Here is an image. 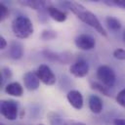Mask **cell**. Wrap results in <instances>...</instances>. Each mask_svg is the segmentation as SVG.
Returning a JSON list of instances; mask_svg holds the SVG:
<instances>
[{"label":"cell","instance_id":"obj_3","mask_svg":"<svg viewBox=\"0 0 125 125\" xmlns=\"http://www.w3.org/2000/svg\"><path fill=\"white\" fill-rule=\"evenodd\" d=\"M97 77L101 83H103L107 88L114 86L116 81V76L111 67L108 65H100L97 69Z\"/></svg>","mask_w":125,"mask_h":125},{"label":"cell","instance_id":"obj_20","mask_svg":"<svg viewBox=\"0 0 125 125\" xmlns=\"http://www.w3.org/2000/svg\"><path fill=\"white\" fill-rule=\"evenodd\" d=\"M10 11L9 9L2 3H0V21H4L9 17Z\"/></svg>","mask_w":125,"mask_h":125},{"label":"cell","instance_id":"obj_16","mask_svg":"<svg viewBox=\"0 0 125 125\" xmlns=\"http://www.w3.org/2000/svg\"><path fill=\"white\" fill-rule=\"evenodd\" d=\"M22 5L24 6H27L33 10H40L42 8H44V6L46 5V2L45 1H39V0H34V1H31V0H27V1H23V2H21Z\"/></svg>","mask_w":125,"mask_h":125},{"label":"cell","instance_id":"obj_15","mask_svg":"<svg viewBox=\"0 0 125 125\" xmlns=\"http://www.w3.org/2000/svg\"><path fill=\"white\" fill-rule=\"evenodd\" d=\"M105 21H106V24L108 26V28L110 30H113V31H117L121 28V22L118 19L114 18V17H107L105 19Z\"/></svg>","mask_w":125,"mask_h":125},{"label":"cell","instance_id":"obj_14","mask_svg":"<svg viewBox=\"0 0 125 125\" xmlns=\"http://www.w3.org/2000/svg\"><path fill=\"white\" fill-rule=\"evenodd\" d=\"M5 92L8 95H11L14 97H21L23 93V89H22V86L19 82H12L6 85Z\"/></svg>","mask_w":125,"mask_h":125},{"label":"cell","instance_id":"obj_8","mask_svg":"<svg viewBox=\"0 0 125 125\" xmlns=\"http://www.w3.org/2000/svg\"><path fill=\"white\" fill-rule=\"evenodd\" d=\"M23 84L24 87L29 91H35L39 88L40 79L36 71H27L23 75Z\"/></svg>","mask_w":125,"mask_h":125},{"label":"cell","instance_id":"obj_17","mask_svg":"<svg viewBox=\"0 0 125 125\" xmlns=\"http://www.w3.org/2000/svg\"><path fill=\"white\" fill-rule=\"evenodd\" d=\"M91 87L95 90H97L98 92H100L101 94L104 95V96H109V92H108V88L106 86H104L103 83H99V82H91Z\"/></svg>","mask_w":125,"mask_h":125},{"label":"cell","instance_id":"obj_23","mask_svg":"<svg viewBox=\"0 0 125 125\" xmlns=\"http://www.w3.org/2000/svg\"><path fill=\"white\" fill-rule=\"evenodd\" d=\"M113 56L115 59L125 61V50L124 49H116L113 52Z\"/></svg>","mask_w":125,"mask_h":125},{"label":"cell","instance_id":"obj_1","mask_svg":"<svg viewBox=\"0 0 125 125\" xmlns=\"http://www.w3.org/2000/svg\"><path fill=\"white\" fill-rule=\"evenodd\" d=\"M64 4L67 6V8L73 14H75L77 16V18L79 20H81L83 22H85L89 26L93 27L94 29H96L103 36H107L105 29L104 28L103 24L101 23V21H99V19L96 17L95 14L86 10L85 7H83L81 4H78L76 2H65Z\"/></svg>","mask_w":125,"mask_h":125},{"label":"cell","instance_id":"obj_24","mask_svg":"<svg viewBox=\"0 0 125 125\" xmlns=\"http://www.w3.org/2000/svg\"><path fill=\"white\" fill-rule=\"evenodd\" d=\"M62 125H86L83 122L75 121V120H65L62 122Z\"/></svg>","mask_w":125,"mask_h":125},{"label":"cell","instance_id":"obj_29","mask_svg":"<svg viewBox=\"0 0 125 125\" xmlns=\"http://www.w3.org/2000/svg\"><path fill=\"white\" fill-rule=\"evenodd\" d=\"M38 125H44V124H38Z\"/></svg>","mask_w":125,"mask_h":125},{"label":"cell","instance_id":"obj_18","mask_svg":"<svg viewBox=\"0 0 125 125\" xmlns=\"http://www.w3.org/2000/svg\"><path fill=\"white\" fill-rule=\"evenodd\" d=\"M0 77H1V81H0V84L1 86L4 84V81L11 78L12 77V71L10 68L8 67H2L1 68V73H0Z\"/></svg>","mask_w":125,"mask_h":125},{"label":"cell","instance_id":"obj_19","mask_svg":"<svg viewBox=\"0 0 125 125\" xmlns=\"http://www.w3.org/2000/svg\"><path fill=\"white\" fill-rule=\"evenodd\" d=\"M56 36H57V33L54 30L45 29L41 33V39H43V40H52V39L56 38Z\"/></svg>","mask_w":125,"mask_h":125},{"label":"cell","instance_id":"obj_21","mask_svg":"<svg viewBox=\"0 0 125 125\" xmlns=\"http://www.w3.org/2000/svg\"><path fill=\"white\" fill-rule=\"evenodd\" d=\"M116 102L118 103V104H120L121 106L125 107V88L122 89L116 96Z\"/></svg>","mask_w":125,"mask_h":125},{"label":"cell","instance_id":"obj_28","mask_svg":"<svg viewBox=\"0 0 125 125\" xmlns=\"http://www.w3.org/2000/svg\"><path fill=\"white\" fill-rule=\"evenodd\" d=\"M0 125H5V124H3V123H1V124H0Z\"/></svg>","mask_w":125,"mask_h":125},{"label":"cell","instance_id":"obj_22","mask_svg":"<svg viewBox=\"0 0 125 125\" xmlns=\"http://www.w3.org/2000/svg\"><path fill=\"white\" fill-rule=\"evenodd\" d=\"M104 3L109 6H117L125 9V0H111V1H104Z\"/></svg>","mask_w":125,"mask_h":125},{"label":"cell","instance_id":"obj_27","mask_svg":"<svg viewBox=\"0 0 125 125\" xmlns=\"http://www.w3.org/2000/svg\"><path fill=\"white\" fill-rule=\"evenodd\" d=\"M123 40H124V42H125V30H124V32H123Z\"/></svg>","mask_w":125,"mask_h":125},{"label":"cell","instance_id":"obj_13","mask_svg":"<svg viewBox=\"0 0 125 125\" xmlns=\"http://www.w3.org/2000/svg\"><path fill=\"white\" fill-rule=\"evenodd\" d=\"M47 12L49 14V16L56 21H59V22H63L65 20H66V13L56 8V7H53V6H49L47 8Z\"/></svg>","mask_w":125,"mask_h":125},{"label":"cell","instance_id":"obj_11","mask_svg":"<svg viewBox=\"0 0 125 125\" xmlns=\"http://www.w3.org/2000/svg\"><path fill=\"white\" fill-rule=\"evenodd\" d=\"M8 55L13 60H20L23 55V47L21 43L18 41H13L10 44Z\"/></svg>","mask_w":125,"mask_h":125},{"label":"cell","instance_id":"obj_26","mask_svg":"<svg viewBox=\"0 0 125 125\" xmlns=\"http://www.w3.org/2000/svg\"><path fill=\"white\" fill-rule=\"evenodd\" d=\"M114 125H125V119L123 118H116L113 120Z\"/></svg>","mask_w":125,"mask_h":125},{"label":"cell","instance_id":"obj_25","mask_svg":"<svg viewBox=\"0 0 125 125\" xmlns=\"http://www.w3.org/2000/svg\"><path fill=\"white\" fill-rule=\"evenodd\" d=\"M7 45H8V43H7L6 39H5L3 36H0V49H1V50L5 49V48L7 47Z\"/></svg>","mask_w":125,"mask_h":125},{"label":"cell","instance_id":"obj_10","mask_svg":"<svg viewBox=\"0 0 125 125\" xmlns=\"http://www.w3.org/2000/svg\"><path fill=\"white\" fill-rule=\"evenodd\" d=\"M66 99L69 104L75 109H81L83 107V97L77 90H71L67 93Z\"/></svg>","mask_w":125,"mask_h":125},{"label":"cell","instance_id":"obj_9","mask_svg":"<svg viewBox=\"0 0 125 125\" xmlns=\"http://www.w3.org/2000/svg\"><path fill=\"white\" fill-rule=\"evenodd\" d=\"M43 55L45 56V58H47L50 61L53 62H59L62 64H66L69 62L71 57V54L64 52V53H55L53 51L50 50H44L43 51Z\"/></svg>","mask_w":125,"mask_h":125},{"label":"cell","instance_id":"obj_5","mask_svg":"<svg viewBox=\"0 0 125 125\" xmlns=\"http://www.w3.org/2000/svg\"><path fill=\"white\" fill-rule=\"evenodd\" d=\"M38 77L42 83L45 85L51 86L56 83V75L52 71V69L47 65V64H41L38 66L36 70Z\"/></svg>","mask_w":125,"mask_h":125},{"label":"cell","instance_id":"obj_12","mask_svg":"<svg viewBox=\"0 0 125 125\" xmlns=\"http://www.w3.org/2000/svg\"><path fill=\"white\" fill-rule=\"evenodd\" d=\"M88 104H89V108L92 112L94 113H100L103 110V101L100 97H98L97 95H91L89 97L88 100Z\"/></svg>","mask_w":125,"mask_h":125},{"label":"cell","instance_id":"obj_7","mask_svg":"<svg viewBox=\"0 0 125 125\" xmlns=\"http://www.w3.org/2000/svg\"><path fill=\"white\" fill-rule=\"evenodd\" d=\"M69 71L75 77H84L89 72V64L84 60H78L70 65Z\"/></svg>","mask_w":125,"mask_h":125},{"label":"cell","instance_id":"obj_6","mask_svg":"<svg viewBox=\"0 0 125 125\" xmlns=\"http://www.w3.org/2000/svg\"><path fill=\"white\" fill-rule=\"evenodd\" d=\"M74 43L77 46V48H79L81 50H84V51L92 50L96 46V40H95V38L92 35L85 34V33H82V34L77 35L75 37Z\"/></svg>","mask_w":125,"mask_h":125},{"label":"cell","instance_id":"obj_4","mask_svg":"<svg viewBox=\"0 0 125 125\" xmlns=\"http://www.w3.org/2000/svg\"><path fill=\"white\" fill-rule=\"evenodd\" d=\"M1 114L8 120H16L18 117V104L12 100H2L0 102Z\"/></svg>","mask_w":125,"mask_h":125},{"label":"cell","instance_id":"obj_2","mask_svg":"<svg viewBox=\"0 0 125 125\" xmlns=\"http://www.w3.org/2000/svg\"><path fill=\"white\" fill-rule=\"evenodd\" d=\"M12 30L18 38L25 39L33 33L34 28L29 18L25 16H18L12 21Z\"/></svg>","mask_w":125,"mask_h":125}]
</instances>
